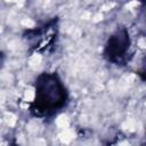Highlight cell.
<instances>
[{
	"label": "cell",
	"mask_w": 146,
	"mask_h": 146,
	"mask_svg": "<svg viewBox=\"0 0 146 146\" xmlns=\"http://www.w3.org/2000/svg\"><path fill=\"white\" fill-rule=\"evenodd\" d=\"M70 103V91L62 76L55 71H43L33 82V98L29 113L35 119L51 120Z\"/></svg>",
	"instance_id": "cell-1"
},
{
	"label": "cell",
	"mask_w": 146,
	"mask_h": 146,
	"mask_svg": "<svg viewBox=\"0 0 146 146\" xmlns=\"http://www.w3.org/2000/svg\"><path fill=\"white\" fill-rule=\"evenodd\" d=\"M59 35V18L52 17L38 26L24 30L22 38L30 54L47 55L55 50Z\"/></svg>",
	"instance_id": "cell-2"
},
{
	"label": "cell",
	"mask_w": 146,
	"mask_h": 146,
	"mask_svg": "<svg viewBox=\"0 0 146 146\" xmlns=\"http://www.w3.org/2000/svg\"><path fill=\"white\" fill-rule=\"evenodd\" d=\"M132 41L125 26H117L106 39L103 47V57L111 64L123 65L128 62Z\"/></svg>",
	"instance_id": "cell-3"
},
{
	"label": "cell",
	"mask_w": 146,
	"mask_h": 146,
	"mask_svg": "<svg viewBox=\"0 0 146 146\" xmlns=\"http://www.w3.org/2000/svg\"><path fill=\"white\" fill-rule=\"evenodd\" d=\"M136 74L138 75V78L140 79V81L146 82V54L143 56L141 62H140V66L137 70Z\"/></svg>",
	"instance_id": "cell-4"
},
{
	"label": "cell",
	"mask_w": 146,
	"mask_h": 146,
	"mask_svg": "<svg viewBox=\"0 0 146 146\" xmlns=\"http://www.w3.org/2000/svg\"><path fill=\"white\" fill-rule=\"evenodd\" d=\"M10 146H18V145L16 144V141H15V140H13V143L10 144Z\"/></svg>",
	"instance_id": "cell-5"
}]
</instances>
